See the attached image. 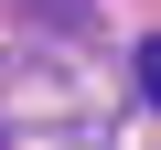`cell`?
<instances>
[{"mask_svg": "<svg viewBox=\"0 0 161 150\" xmlns=\"http://www.w3.org/2000/svg\"><path fill=\"white\" fill-rule=\"evenodd\" d=\"M140 97L161 107V43H140Z\"/></svg>", "mask_w": 161, "mask_h": 150, "instance_id": "obj_1", "label": "cell"}]
</instances>
